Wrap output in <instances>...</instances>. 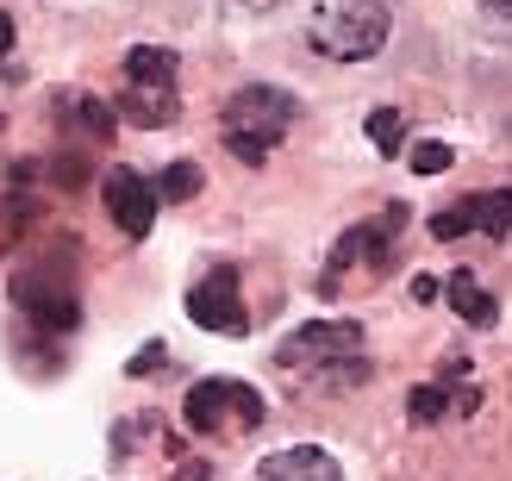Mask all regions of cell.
<instances>
[{
  "instance_id": "cell-17",
  "label": "cell",
  "mask_w": 512,
  "mask_h": 481,
  "mask_svg": "<svg viewBox=\"0 0 512 481\" xmlns=\"http://www.w3.org/2000/svg\"><path fill=\"white\" fill-rule=\"evenodd\" d=\"M125 369H132V375H150V369H163V344H144V350H138V357L125 363Z\"/></svg>"
},
{
  "instance_id": "cell-2",
  "label": "cell",
  "mask_w": 512,
  "mask_h": 481,
  "mask_svg": "<svg viewBox=\"0 0 512 481\" xmlns=\"http://www.w3.org/2000/svg\"><path fill=\"white\" fill-rule=\"evenodd\" d=\"M388 32H394V19H388L381 0H331V7L313 13V25H306V44H313L325 63H369V57H381Z\"/></svg>"
},
{
  "instance_id": "cell-13",
  "label": "cell",
  "mask_w": 512,
  "mask_h": 481,
  "mask_svg": "<svg viewBox=\"0 0 512 481\" xmlns=\"http://www.w3.org/2000/svg\"><path fill=\"white\" fill-rule=\"evenodd\" d=\"M369 144L381 150V157L406 150V113H400V107H375V113H369Z\"/></svg>"
},
{
  "instance_id": "cell-9",
  "label": "cell",
  "mask_w": 512,
  "mask_h": 481,
  "mask_svg": "<svg viewBox=\"0 0 512 481\" xmlns=\"http://www.w3.org/2000/svg\"><path fill=\"white\" fill-rule=\"evenodd\" d=\"M406 213H413V207H400V200H394V207H381L369 225H350V232L338 238V250H331V275H325V288L338 282L344 269H356V263H363V269H381V263H388L394 238L406 232Z\"/></svg>"
},
{
  "instance_id": "cell-4",
  "label": "cell",
  "mask_w": 512,
  "mask_h": 481,
  "mask_svg": "<svg viewBox=\"0 0 512 481\" xmlns=\"http://www.w3.org/2000/svg\"><path fill=\"white\" fill-rule=\"evenodd\" d=\"M269 419V400L256 394L250 382H225V375H213V382H194L188 400H182V425L200 438H213V432H256V425Z\"/></svg>"
},
{
  "instance_id": "cell-18",
  "label": "cell",
  "mask_w": 512,
  "mask_h": 481,
  "mask_svg": "<svg viewBox=\"0 0 512 481\" xmlns=\"http://www.w3.org/2000/svg\"><path fill=\"white\" fill-rule=\"evenodd\" d=\"M13 232H19V213H7V207H0V257L13 250Z\"/></svg>"
},
{
  "instance_id": "cell-21",
  "label": "cell",
  "mask_w": 512,
  "mask_h": 481,
  "mask_svg": "<svg viewBox=\"0 0 512 481\" xmlns=\"http://www.w3.org/2000/svg\"><path fill=\"white\" fill-rule=\"evenodd\" d=\"M238 7H244V13H275L281 0H238Z\"/></svg>"
},
{
  "instance_id": "cell-8",
  "label": "cell",
  "mask_w": 512,
  "mask_h": 481,
  "mask_svg": "<svg viewBox=\"0 0 512 481\" xmlns=\"http://www.w3.org/2000/svg\"><path fill=\"white\" fill-rule=\"evenodd\" d=\"M512 232V188H481V194H463L456 207L431 213V238L438 244H456V238H506Z\"/></svg>"
},
{
  "instance_id": "cell-10",
  "label": "cell",
  "mask_w": 512,
  "mask_h": 481,
  "mask_svg": "<svg viewBox=\"0 0 512 481\" xmlns=\"http://www.w3.org/2000/svg\"><path fill=\"white\" fill-rule=\"evenodd\" d=\"M100 200H107V213L125 238H150V225H157V207L163 194L157 182H144L138 169H107V182H100Z\"/></svg>"
},
{
  "instance_id": "cell-6",
  "label": "cell",
  "mask_w": 512,
  "mask_h": 481,
  "mask_svg": "<svg viewBox=\"0 0 512 481\" xmlns=\"http://www.w3.org/2000/svg\"><path fill=\"white\" fill-rule=\"evenodd\" d=\"M281 369H300V375H319V369H338V363H363V325L356 319H306L300 332L281 338L275 350Z\"/></svg>"
},
{
  "instance_id": "cell-7",
  "label": "cell",
  "mask_w": 512,
  "mask_h": 481,
  "mask_svg": "<svg viewBox=\"0 0 512 481\" xmlns=\"http://www.w3.org/2000/svg\"><path fill=\"white\" fill-rule=\"evenodd\" d=\"M188 319L200 325V332H219V338H244V332H250L244 288H238V269H232V263H213V269L188 288Z\"/></svg>"
},
{
  "instance_id": "cell-16",
  "label": "cell",
  "mask_w": 512,
  "mask_h": 481,
  "mask_svg": "<svg viewBox=\"0 0 512 481\" xmlns=\"http://www.w3.org/2000/svg\"><path fill=\"white\" fill-rule=\"evenodd\" d=\"M157 194H163V200H188V194H200V169H194V163H169L163 182H157Z\"/></svg>"
},
{
  "instance_id": "cell-15",
  "label": "cell",
  "mask_w": 512,
  "mask_h": 481,
  "mask_svg": "<svg viewBox=\"0 0 512 481\" xmlns=\"http://www.w3.org/2000/svg\"><path fill=\"white\" fill-rule=\"evenodd\" d=\"M450 163H456V150H450V144H438V138L406 144V169H413V175H444Z\"/></svg>"
},
{
  "instance_id": "cell-20",
  "label": "cell",
  "mask_w": 512,
  "mask_h": 481,
  "mask_svg": "<svg viewBox=\"0 0 512 481\" xmlns=\"http://www.w3.org/2000/svg\"><path fill=\"white\" fill-rule=\"evenodd\" d=\"M13 50V13H0V57Z\"/></svg>"
},
{
  "instance_id": "cell-22",
  "label": "cell",
  "mask_w": 512,
  "mask_h": 481,
  "mask_svg": "<svg viewBox=\"0 0 512 481\" xmlns=\"http://www.w3.org/2000/svg\"><path fill=\"white\" fill-rule=\"evenodd\" d=\"M481 7H488L494 19H512V0H481Z\"/></svg>"
},
{
  "instance_id": "cell-11",
  "label": "cell",
  "mask_w": 512,
  "mask_h": 481,
  "mask_svg": "<svg viewBox=\"0 0 512 481\" xmlns=\"http://www.w3.org/2000/svg\"><path fill=\"white\" fill-rule=\"evenodd\" d=\"M256 475L263 481H344V463L325 444H288V450H269L256 463Z\"/></svg>"
},
{
  "instance_id": "cell-1",
  "label": "cell",
  "mask_w": 512,
  "mask_h": 481,
  "mask_svg": "<svg viewBox=\"0 0 512 481\" xmlns=\"http://www.w3.org/2000/svg\"><path fill=\"white\" fill-rule=\"evenodd\" d=\"M294 113H300V100L288 88H269V82H250L238 94H225V107H219V138L225 150H232L238 163H269L275 157V144L294 132Z\"/></svg>"
},
{
  "instance_id": "cell-14",
  "label": "cell",
  "mask_w": 512,
  "mask_h": 481,
  "mask_svg": "<svg viewBox=\"0 0 512 481\" xmlns=\"http://www.w3.org/2000/svg\"><path fill=\"white\" fill-rule=\"evenodd\" d=\"M444 413H450V388L444 382H425V388L406 394V419H413V425H438Z\"/></svg>"
},
{
  "instance_id": "cell-12",
  "label": "cell",
  "mask_w": 512,
  "mask_h": 481,
  "mask_svg": "<svg viewBox=\"0 0 512 481\" xmlns=\"http://www.w3.org/2000/svg\"><path fill=\"white\" fill-rule=\"evenodd\" d=\"M444 294H450V307L463 313V325H481V332H488V325L500 319V300L475 282V269H456L450 282H444Z\"/></svg>"
},
{
  "instance_id": "cell-5",
  "label": "cell",
  "mask_w": 512,
  "mask_h": 481,
  "mask_svg": "<svg viewBox=\"0 0 512 481\" xmlns=\"http://www.w3.org/2000/svg\"><path fill=\"white\" fill-rule=\"evenodd\" d=\"M13 300H19V313H32L50 332H75V325H82V288H75L69 263H50V257L25 263L13 275Z\"/></svg>"
},
{
  "instance_id": "cell-19",
  "label": "cell",
  "mask_w": 512,
  "mask_h": 481,
  "mask_svg": "<svg viewBox=\"0 0 512 481\" xmlns=\"http://www.w3.org/2000/svg\"><path fill=\"white\" fill-rule=\"evenodd\" d=\"M175 481H213V469L207 463H182V475H175Z\"/></svg>"
},
{
  "instance_id": "cell-3",
  "label": "cell",
  "mask_w": 512,
  "mask_h": 481,
  "mask_svg": "<svg viewBox=\"0 0 512 481\" xmlns=\"http://www.w3.org/2000/svg\"><path fill=\"white\" fill-rule=\"evenodd\" d=\"M175 82H182L175 50H163V44H132V50H125V119L144 125V132L175 125V113H182Z\"/></svg>"
}]
</instances>
